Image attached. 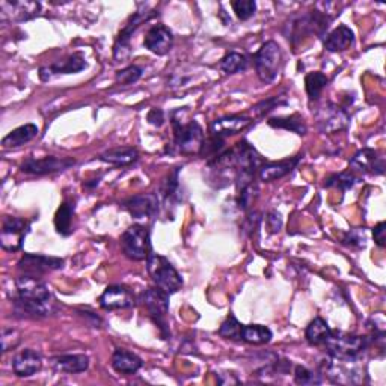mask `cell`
<instances>
[{"label": "cell", "mask_w": 386, "mask_h": 386, "mask_svg": "<svg viewBox=\"0 0 386 386\" xmlns=\"http://www.w3.org/2000/svg\"><path fill=\"white\" fill-rule=\"evenodd\" d=\"M85 68H87L85 58L79 53H76L68 59H64V61L55 62L50 67H41L40 79L47 82L51 79V76H55V74H74V73H79V71L85 70Z\"/></svg>", "instance_id": "cell-19"}, {"label": "cell", "mask_w": 386, "mask_h": 386, "mask_svg": "<svg viewBox=\"0 0 386 386\" xmlns=\"http://www.w3.org/2000/svg\"><path fill=\"white\" fill-rule=\"evenodd\" d=\"M40 12V2H28V0H20V2L3 0V2H0V15H2L3 21H28L38 17Z\"/></svg>", "instance_id": "cell-11"}, {"label": "cell", "mask_w": 386, "mask_h": 386, "mask_svg": "<svg viewBox=\"0 0 386 386\" xmlns=\"http://www.w3.org/2000/svg\"><path fill=\"white\" fill-rule=\"evenodd\" d=\"M141 77H142V68L137 65H130L116 73V82L121 85H133L139 80Z\"/></svg>", "instance_id": "cell-38"}, {"label": "cell", "mask_w": 386, "mask_h": 386, "mask_svg": "<svg viewBox=\"0 0 386 386\" xmlns=\"http://www.w3.org/2000/svg\"><path fill=\"white\" fill-rule=\"evenodd\" d=\"M349 114L344 109L338 106L328 105L323 107L319 114V125L326 133H335L344 130L349 124Z\"/></svg>", "instance_id": "cell-16"}, {"label": "cell", "mask_w": 386, "mask_h": 386, "mask_svg": "<svg viewBox=\"0 0 386 386\" xmlns=\"http://www.w3.org/2000/svg\"><path fill=\"white\" fill-rule=\"evenodd\" d=\"M219 335L227 340H240L242 335V324L237 322L236 317H228L219 328Z\"/></svg>", "instance_id": "cell-35"}, {"label": "cell", "mask_w": 386, "mask_h": 386, "mask_svg": "<svg viewBox=\"0 0 386 386\" xmlns=\"http://www.w3.org/2000/svg\"><path fill=\"white\" fill-rule=\"evenodd\" d=\"M42 359L37 350L24 349L12 359V370L19 377H29L41 370Z\"/></svg>", "instance_id": "cell-20"}, {"label": "cell", "mask_w": 386, "mask_h": 386, "mask_svg": "<svg viewBox=\"0 0 386 386\" xmlns=\"http://www.w3.org/2000/svg\"><path fill=\"white\" fill-rule=\"evenodd\" d=\"M76 165V160L70 157L49 156L44 159H28L21 165V173L30 175L55 174Z\"/></svg>", "instance_id": "cell-10"}, {"label": "cell", "mask_w": 386, "mask_h": 386, "mask_svg": "<svg viewBox=\"0 0 386 386\" xmlns=\"http://www.w3.org/2000/svg\"><path fill=\"white\" fill-rule=\"evenodd\" d=\"M265 222H267V227L270 229V233H278L282 227V219L279 216V213L277 211H272L267 214V218H265Z\"/></svg>", "instance_id": "cell-45"}, {"label": "cell", "mask_w": 386, "mask_h": 386, "mask_svg": "<svg viewBox=\"0 0 386 386\" xmlns=\"http://www.w3.org/2000/svg\"><path fill=\"white\" fill-rule=\"evenodd\" d=\"M147 119L150 124L160 127L163 124V121H165V115H163L161 109H151L150 114L147 115Z\"/></svg>", "instance_id": "cell-46"}, {"label": "cell", "mask_w": 386, "mask_h": 386, "mask_svg": "<svg viewBox=\"0 0 386 386\" xmlns=\"http://www.w3.org/2000/svg\"><path fill=\"white\" fill-rule=\"evenodd\" d=\"M358 182L359 179L351 173H341V174H335L326 179L324 187L340 188L341 192H346V191H349V188L353 187Z\"/></svg>", "instance_id": "cell-34"}, {"label": "cell", "mask_w": 386, "mask_h": 386, "mask_svg": "<svg viewBox=\"0 0 386 386\" xmlns=\"http://www.w3.org/2000/svg\"><path fill=\"white\" fill-rule=\"evenodd\" d=\"M37 134H38V127L35 124H24L3 137L2 147L5 150L19 148L21 145L30 142L33 137H37Z\"/></svg>", "instance_id": "cell-25"}, {"label": "cell", "mask_w": 386, "mask_h": 386, "mask_svg": "<svg viewBox=\"0 0 386 386\" xmlns=\"http://www.w3.org/2000/svg\"><path fill=\"white\" fill-rule=\"evenodd\" d=\"M295 380L299 385H317L320 383V374H315L311 370H308L305 367H296L295 370Z\"/></svg>", "instance_id": "cell-40"}, {"label": "cell", "mask_w": 386, "mask_h": 386, "mask_svg": "<svg viewBox=\"0 0 386 386\" xmlns=\"http://www.w3.org/2000/svg\"><path fill=\"white\" fill-rule=\"evenodd\" d=\"M20 333L19 331H15L12 328H5L2 331V351L6 353L12 349H15L17 346L20 344Z\"/></svg>", "instance_id": "cell-41"}, {"label": "cell", "mask_w": 386, "mask_h": 386, "mask_svg": "<svg viewBox=\"0 0 386 386\" xmlns=\"http://www.w3.org/2000/svg\"><path fill=\"white\" fill-rule=\"evenodd\" d=\"M260 222H261V214L256 213V211L251 213L249 216H247L246 220H245V231H246V233L249 234V236H252L255 231L258 229Z\"/></svg>", "instance_id": "cell-43"}, {"label": "cell", "mask_w": 386, "mask_h": 386, "mask_svg": "<svg viewBox=\"0 0 386 386\" xmlns=\"http://www.w3.org/2000/svg\"><path fill=\"white\" fill-rule=\"evenodd\" d=\"M269 125L274 128H284V130L295 132L300 136L306 134L308 128L306 124L304 123V118L299 115H291V116H284V118H272L269 119Z\"/></svg>", "instance_id": "cell-31"}, {"label": "cell", "mask_w": 386, "mask_h": 386, "mask_svg": "<svg viewBox=\"0 0 386 386\" xmlns=\"http://www.w3.org/2000/svg\"><path fill=\"white\" fill-rule=\"evenodd\" d=\"M64 267V260L56 256H46L37 254H24L19 261V270L29 277H41V274L59 270Z\"/></svg>", "instance_id": "cell-8"}, {"label": "cell", "mask_w": 386, "mask_h": 386, "mask_svg": "<svg viewBox=\"0 0 386 386\" xmlns=\"http://www.w3.org/2000/svg\"><path fill=\"white\" fill-rule=\"evenodd\" d=\"M143 305L151 319L160 326V329H165V319L169 310V295L159 287H151L143 293Z\"/></svg>", "instance_id": "cell-12"}, {"label": "cell", "mask_w": 386, "mask_h": 386, "mask_svg": "<svg viewBox=\"0 0 386 386\" xmlns=\"http://www.w3.org/2000/svg\"><path fill=\"white\" fill-rule=\"evenodd\" d=\"M178 174H179V169L175 168L173 173H170L166 178L165 182H163L161 187H160V195H161V200L163 204H165V207L169 209L170 205H174L175 202L179 201V183H178Z\"/></svg>", "instance_id": "cell-29"}, {"label": "cell", "mask_w": 386, "mask_h": 386, "mask_svg": "<svg viewBox=\"0 0 386 386\" xmlns=\"http://www.w3.org/2000/svg\"><path fill=\"white\" fill-rule=\"evenodd\" d=\"M134 305V296L124 286H110L100 297V306L103 310H125Z\"/></svg>", "instance_id": "cell-15"}, {"label": "cell", "mask_w": 386, "mask_h": 386, "mask_svg": "<svg viewBox=\"0 0 386 386\" xmlns=\"http://www.w3.org/2000/svg\"><path fill=\"white\" fill-rule=\"evenodd\" d=\"M326 85H328V77L320 71L310 73L305 77V89L311 101L319 100L323 89L326 88Z\"/></svg>", "instance_id": "cell-32"}, {"label": "cell", "mask_w": 386, "mask_h": 386, "mask_svg": "<svg viewBox=\"0 0 386 386\" xmlns=\"http://www.w3.org/2000/svg\"><path fill=\"white\" fill-rule=\"evenodd\" d=\"M29 233V222L20 218H5L0 231V245L8 252L21 249L26 236Z\"/></svg>", "instance_id": "cell-7"}, {"label": "cell", "mask_w": 386, "mask_h": 386, "mask_svg": "<svg viewBox=\"0 0 386 386\" xmlns=\"http://www.w3.org/2000/svg\"><path fill=\"white\" fill-rule=\"evenodd\" d=\"M350 166L355 170L364 174H383L385 170V161L382 157H379V152L365 148L358 151L353 159L350 160Z\"/></svg>", "instance_id": "cell-18"}, {"label": "cell", "mask_w": 386, "mask_h": 386, "mask_svg": "<svg viewBox=\"0 0 386 386\" xmlns=\"http://www.w3.org/2000/svg\"><path fill=\"white\" fill-rule=\"evenodd\" d=\"M284 105H287L286 97L277 96V97H270L267 100H263L261 103H258V105L254 106L252 110L256 116H263L265 114H269L270 110H273L277 106H284Z\"/></svg>", "instance_id": "cell-37"}, {"label": "cell", "mask_w": 386, "mask_h": 386, "mask_svg": "<svg viewBox=\"0 0 386 386\" xmlns=\"http://www.w3.org/2000/svg\"><path fill=\"white\" fill-rule=\"evenodd\" d=\"M256 193H258V187L256 184H251L245 187L243 191L237 192V202H238V207L242 210H247L254 204L255 198H256Z\"/></svg>", "instance_id": "cell-39"}, {"label": "cell", "mask_w": 386, "mask_h": 386, "mask_svg": "<svg viewBox=\"0 0 386 386\" xmlns=\"http://www.w3.org/2000/svg\"><path fill=\"white\" fill-rule=\"evenodd\" d=\"M355 41V33L347 26H338L337 29H333L324 40V49L332 53L342 51L349 49Z\"/></svg>", "instance_id": "cell-23"}, {"label": "cell", "mask_w": 386, "mask_h": 386, "mask_svg": "<svg viewBox=\"0 0 386 386\" xmlns=\"http://www.w3.org/2000/svg\"><path fill=\"white\" fill-rule=\"evenodd\" d=\"M123 207L134 219L152 218L159 210V196L156 193H141L123 202Z\"/></svg>", "instance_id": "cell-13"}, {"label": "cell", "mask_w": 386, "mask_h": 386, "mask_svg": "<svg viewBox=\"0 0 386 386\" xmlns=\"http://www.w3.org/2000/svg\"><path fill=\"white\" fill-rule=\"evenodd\" d=\"M273 338V333L269 328L261 324H249V326H242V335L240 340L245 342H249V344L261 346L267 344Z\"/></svg>", "instance_id": "cell-27"}, {"label": "cell", "mask_w": 386, "mask_h": 386, "mask_svg": "<svg viewBox=\"0 0 386 386\" xmlns=\"http://www.w3.org/2000/svg\"><path fill=\"white\" fill-rule=\"evenodd\" d=\"M121 247L127 258L133 261L147 260L151 254L150 231L142 225H133L121 237Z\"/></svg>", "instance_id": "cell-5"}, {"label": "cell", "mask_w": 386, "mask_h": 386, "mask_svg": "<svg viewBox=\"0 0 386 386\" xmlns=\"http://www.w3.org/2000/svg\"><path fill=\"white\" fill-rule=\"evenodd\" d=\"M299 157L281 160V161H272V163H264L258 169L260 179L264 183L277 182V179L284 178L288 175L299 165Z\"/></svg>", "instance_id": "cell-21"}, {"label": "cell", "mask_w": 386, "mask_h": 386, "mask_svg": "<svg viewBox=\"0 0 386 386\" xmlns=\"http://www.w3.org/2000/svg\"><path fill=\"white\" fill-rule=\"evenodd\" d=\"M282 51L278 42L267 41L255 55V70L263 83H270L279 73Z\"/></svg>", "instance_id": "cell-6"}, {"label": "cell", "mask_w": 386, "mask_h": 386, "mask_svg": "<svg viewBox=\"0 0 386 386\" xmlns=\"http://www.w3.org/2000/svg\"><path fill=\"white\" fill-rule=\"evenodd\" d=\"M186 116V109H178L173 114L175 148L184 156L201 154L205 141L202 127L195 119H187Z\"/></svg>", "instance_id": "cell-2"}, {"label": "cell", "mask_w": 386, "mask_h": 386, "mask_svg": "<svg viewBox=\"0 0 386 386\" xmlns=\"http://www.w3.org/2000/svg\"><path fill=\"white\" fill-rule=\"evenodd\" d=\"M74 202L65 201L55 214V228L61 236H70L73 233Z\"/></svg>", "instance_id": "cell-28"}, {"label": "cell", "mask_w": 386, "mask_h": 386, "mask_svg": "<svg viewBox=\"0 0 386 386\" xmlns=\"http://www.w3.org/2000/svg\"><path fill=\"white\" fill-rule=\"evenodd\" d=\"M231 6H233L237 19L243 21L249 20L256 11V3L254 0H234V2H231Z\"/></svg>", "instance_id": "cell-36"}, {"label": "cell", "mask_w": 386, "mask_h": 386, "mask_svg": "<svg viewBox=\"0 0 386 386\" xmlns=\"http://www.w3.org/2000/svg\"><path fill=\"white\" fill-rule=\"evenodd\" d=\"M112 367L116 373L134 374L142 367V359L124 349H116L112 355Z\"/></svg>", "instance_id": "cell-24"}, {"label": "cell", "mask_w": 386, "mask_h": 386, "mask_svg": "<svg viewBox=\"0 0 386 386\" xmlns=\"http://www.w3.org/2000/svg\"><path fill=\"white\" fill-rule=\"evenodd\" d=\"M331 332L332 331L329 329L328 323H326L323 319H320V317H317V319H314L310 324H308V328L305 331V338L311 346H323L326 340L329 338Z\"/></svg>", "instance_id": "cell-30"}, {"label": "cell", "mask_w": 386, "mask_h": 386, "mask_svg": "<svg viewBox=\"0 0 386 386\" xmlns=\"http://www.w3.org/2000/svg\"><path fill=\"white\" fill-rule=\"evenodd\" d=\"M147 269L154 284L168 295H174L183 287V279L165 256L150 254L147 258Z\"/></svg>", "instance_id": "cell-4"}, {"label": "cell", "mask_w": 386, "mask_h": 386, "mask_svg": "<svg viewBox=\"0 0 386 386\" xmlns=\"http://www.w3.org/2000/svg\"><path fill=\"white\" fill-rule=\"evenodd\" d=\"M252 123L251 118L242 116V115H231L219 118L216 121H213L210 125V133L214 137H222L225 139L227 136H234Z\"/></svg>", "instance_id": "cell-17"}, {"label": "cell", "mask_w": 386, "mask_h": 386, "mask_svg": "<svg viewBox=\"0 0 386 386\" xmlns=\"http://www.w3.org/2000/svg\"><path fill=\"white\" fill-rule=\"evenodd\" d=\"M51 367L56 371L77 374L88 370L89 358L87 355H61L51 359Z\"/></svg>", "instance_id": "cell-22"}, {"label": "cell", "mask_w": 386, "mask_h": 386, "mask_svg": "<svg viewBox=\"0 0 386 386\" xmlns=\"http://www.w3.org/2000/svg\"><path fill=\"white\" fill-rule=\"evenodd\" d=\"M137 159H139V152H137V150L128 148V147L109 150L100 156V160L106 163H112V165L116 166H128L132 165V163H134Z\"/></svg>", "instance_id": "cell-26"}, {"label": "cell", "mask_w": 386, "mask_h": 386, "mask_svg": "<svg viewBox=\"0 0 386 386\" xmlns=\"http://www.w3.org/2000/svg\"><path fill=\"white\" fill-rule=\"evenodd\" d=\"M323 346H326L331 358L344 362H355L370 346V340L344 332H331L329 338L326 340Z\"/></svg>", "instance_id": "cell-3"}, {"label": "cell", "mask_w": 386, "mask_h": 386, "mask_svg": "<svg viewBox=\"0 0 386 386\" xmlns=\"http://www.w3.org/2000/svg\"><path fill=\"white\" fill-rule=\"evenodd\" d=\"M373 237L376 245H379L380 247H383L386 245V224L385 222H380L377 224L373 229Z\"/></svg>", "instance_id": "cell-44"}, {"label": "cell", "mask_w": 386, "mask_h": 386, "mask_svg": "<svg viewBox=\"0 0 386 386\" xmlns=\"http://www.w3.org/2000/svg\"><path fill=\"white\" fill-rule=\"evenodd\" d=\"M247 61L242 53H237V51H231V53L225 55L220 61V68L227 74H236L238 71L246 70Z\"/></svg>", "instance_id": "cell-33"}, {"label": "cell", "mask_w": 386, "mask_h": 386, "mask_svg": "<svg viewBox=\"0 0 386 386\" xmlns=\"http://www.w3.org/2000/svg\"><path fill=\"white\" fill-rule=\"evenodd\" d=\"M367 242V236L364 229H350L342 237V243L350 247H364Z\"/></svg>", "instance_id": "cell-42"}, {"label": "cell", "mask_w": 386, "mask_h": 386, "mask_svg": "<svg viewBox=\"0 0 386 386\" xmlns=\"http://www.w3.org/2000/svg\"><path fill=\"white\" fill-rule=\"evenodd\" d=\"M15 313L29 317H47L53 313L55 302L49 287L35 277L21 274L15 279Z\"/></svg>", "instance_id": "cell-1"}, {"label": "cell", "mask_w": 386, "mask_h": 386, "mask_svg": "<svg viewBox=\"0 0 386 386\" xmlns=\"http://www.w3.org/2000/svg\"><path fill=\"white\" fill-rule=\"evenodd\" d=\"M154 15L156 14L151 11V12H136L134 15L130 17V20H128V23L121 29V32H119V35L115 42L114 56L116 61H124V59L130 56V51H132L130 41H132L133 33L143 21H148L150 19H152Z\"/></svg>", "instance_id": "cell-9"}, {"label": "cell", "mask_w": 386, "mask_h": 386, "mask_svg": "<svg viewBox=\"0 0 386 386\" xmlns=\"http://www.w3.org/2000/svg\"><path fill=\"white\" fill-rule=\"evenodd\" d=\"M143 44L150 51L157 56L168 55L174 46V35L169 28L163 24H156L147 32Z\"/></svg>", "instance_id": "cell-14"}]
</instances>
